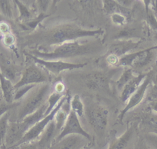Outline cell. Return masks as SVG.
Instances as JSON below:
<instances>
[{"mask_svg":"<svg viewBox=\"0 0 157 149\" xmlns=\"http://www.w3.org/2000/svg\"><path fill=\"white\" fill-rule=\"evenodd\" d=\"M18 104H8L7 102H2L0 104V118L6 113L9 112L14 106L17 105Z\"/></svg>","mask_w":157,"mask_h":149,"instance_id":"cell-27","label":"cell"},{"mask_svg":"<svg viewBox=\"0 0 157 149\" xmlns=\"http://www.w3.org/2000/svg\"><path fill=\"white\" fill-rule=\"evenodd\" d=\"M71 110L74 112L78 117H82L85 113V107L79 95H74L70 101Z\"/></svg>","mask_w":157,"mask_h":149,"instance_id":"cell-19","label":"cell"},{"mask_svg":"<svg viewBox=\"0 0 157 149\" xmlns=\"http://www.w3.org/2000/svg\"><path fill=\"white\" fill-rule=\"evenodd\" d=\"M50 91V85H44L31 94L21 104L18 110L16 121H20L37 110L45 102Z\"/></svg>","mask_w":157,"mask_h":149,"instance_id":"cell-3","label":"cell"},{"mask_svg":"<svg viewBox=\"0 0 157 149\" xmlns=\"http://www.w3.org/2000/svg\"><path fill=\"white\" fill-rule=\"evenodd\" d=\"M134 149H151V148L147 145L145 141L144 142L141 141L139 142V143L137 145L136 147H134Z\"/></svg>","mask_w":157,"mask_h":149,"instance_id":"cell-30","label":"cell"},{"mask_svg":"<svg viewBox=\"0 0 157 149\" xmlns=\"http://www.w3.org/2000/svg\"><path fill=\"white\" fill-rule=\"evenodd\" d=\"M67 96V94L64 95L63 97L59 101V102L58 103V104L56 105V107L53 109V110L49 114L45 115L43 118H42L40 121H39L35 124H34L27 131L15 147H17L18 145L24 142L37 140L39 137V136L41 135V134L43 132L44 129L46 128L47 125L53 120L56 113L61 107L62 104L66 100Z\"/></svg>","mask_w":157,"mask_h":149,"instance_id":"cell-6","label":"cell"},{"mask_svg":"<svg viewBox=\"0 0 157 149\" xmlns=\"http://www.w3.org/2000/svg\"><path fill=\"white\" fill-rule=\"evenodd\" d=\"M0 9L4 15L10 18L12 15V9L9 2L7 1H0Z\"/></svg>","mask_w":157,"mask_h":149,"instance_id":"cell-25","label":"cell"},{"mask_svg":"<svg viewBox=\"0 0 157 149\" xmlns=\"http://www.w3.org/2000/svg\"><path fill=\"white\" fill-rule=\"evenodd\" d=\"M64 89V86L63 85V83H58L56 85V90L57 93H61Z\"/></svg>","mask_w":157,"mask_h":149,"instance_id":"cell-31","label":"cell"},{"mask_svg":"<svg viewBox=\"0 0 157 149\" xmlns=\"http://www.w3.org/2000/svg\"><path fill=\"white\" fill-rule=\"evenodd\" d=\"M89 141L80 135H69L53 143L48 149H83Z\"/></svg>","mask_w":157,"mask_h":149,"instance_id":"cell-12","label":"cell"},{"mask_svg":"<svg viewBox=\"0 0 157 149\" xmlns=\"http://www.w3.org/2000/svg\"><path fill=\"white\" fill-rule=\"evenodd\" d=\"M0 30L2 31V32H6L9 31V28L6 24L2 23L0 25Z\"/></svg>","mask_w":157,"mask_h":149,"instance_id":"cell-34","label":"cell"},{"mask_svg":"<svg viewBox=\"0 0 157 149\" xmlns=\"http://www.w3.org/2000/svg\"><path fill=\"white\" fill-rule=\"evenodd\" d=\"M83 149H91V147H90V144H88L85 147H84Z\"/></svg>","mask_w":157,"mask_h":149,"instance_id":"cell-35","label":"cell"},{"mask_svg":"<svg viewBox=\"0 0 157 149\" xmlns=\"http://www.w3.org/2000/svg\"><path fill=\"white\" fill-rule=\"evenodd\" d=\"M15 148V149H17V148Z\"/></svg>","mask_w":157,"mask_h":149,"instance_id":"cell-37","label":"cell"},{"mask_svg":"<svg viewBox=\"0 0 157 149\" xmlns=\"http://www.w3.org/2000/svg\"><path fill=\"white\" fill-rule=\"evenodd\" d=\"M156 48L157 46L152 47L125 55L120 58L117 66L131 67L132 69H141L152 61L154 56L153 50Z\"/></svg>","mask_w":157,"mask_h":149,"instance_id":"cell-5","label":"cell"},{"mask_svg":"<svg viewBox=\"0 0 157 149\" xmlns=\"http://www.w3.org/2000/svg\"><path fill=\"white\" fill-rule=\"evenodd\" d=\"M87 120L99 139L105 133L108 123V110L97 104H91L85 107Z\"/></svg>","mask_w":157,"mask_h":149,"instance_id":"cell-4","label":"cell"},{"mask_svg":"<svg viewBox=\"0 0 157 149\" xmlns=\"http://www.w3.org/2000/svg\"><path fill=\"white\" fill-rule=\"evenodd\" d=\"M13 41H14V38L12 35L8 34L4 37V43L6 45H10L13 43Z\"/></svg>","mask_w":157,"mask_h":149,"instance_id":"cell-29","label":"cell"},{"mask_svg":"<svg viewBox=\"0 0 157 149\" xmlns=\"http://www.w3.org/2000/svg\"><path fill=\"white\" fill-rule=\"evenodd\" d=\"M34 61L40 66H44L47 70L53 73L55 75L59 74L61 72L67 70V69H74L83 67L86 65V63H72L68 62H64L61 60H55V61H47L44 60L37 57L31 56Z\"/></svg>","mask_w":157,"mask_h":149,"instance_id":"cell-9","label":"cell"},{"mask_svg":"<svg viewBox=\"0 0 157 149\" xmlns=\"http://www.w3.org/2000/svg\"><path fill=\"white\" fill-rule=\"evenodd\" d=\"M58 135L53 120L47 125L37 140L39 149H48Z\"/></svg>","mask_w":157,"mask_h":149,"instance_id":"cell-15","label":"cell"},{"mask_svg":"<svg viewBox=\"0 0 157 149\" xmlns=\"http://www.w3.org/2000/svg\"><path fill=\"white\" fill-rule=\"evenodd\" d=\"M10 112L6 113L0 118V149L4 145L5 137L9 123Z\"/></svg>","mask_w":157,"mask_h":149,"instance_id":"cell-20","label":"cell"},{"mask_svg":"<svg viewBox=\"0 0 157 149\" xmlns=\"http://www.w3.org/2000/svg\"><path fill=\"white\" fill-rule=\"evenodd\" d=\"M151 75L149 72L147 73V76L144 78V81L139 87V88L129 97L128 100L126 102V105L124 109L121 110L120 113L118 115V120L121 122L125 115V114L132 109L136 107L139 105L141 101L143 100L145 93L147 91V89L151 82Z\"/></svg>","mask_w":157,"mask_h":149,"instance_id":"cell-8","label":"cell"},{"mask_svg":"<svg viewBox=\"0 0 157 149\" xmlns=\"http://www.w3.org/2000/svg\"><path fill=\"white\" fill-rule=\"evenodd\" d=\"M63 94L59 93H53L52 94L48 99V102H47V109L45 112V115L49 114L53 109L56 107V105L58 104V103L59 102L61 99L63 97Z\"/></svg>","mask_w":157,"mask_h":149,"instance_id":"cell-22","label":"cell"},{"mask_svg":"<svg viewBox=\"0 0 157 149\" xmlns=\"http://www.w3.org/2000/svg\"><path fill=\"white\" fill-rule=\"evenodd\" d=\"M47 79V76L39 67L30 66L25 70L21 79L13 86L14 89H18L29 85H32V84L34 83H43Z\"/></svg>","mask_w":157,"mask_h":149,"instance_id":"cell-10","label":"cell"},{"mask_svg":"<svg viewBox=\"0 0 157 149\" xmlns=\"http://www.w3.org/2000/svg\"><path fill=\"white\" fill-rule=\"evenodd\" d=\"M141 42V40L134 41L131 39L120 40L110 46L107 55H113L120 58V57L123 56L128 52L137 48Z\"/></svg>","mask_w":157,"mask_h":149,"instance_id":"cell-14","label":"cell"},{"mask_svg":"<svg viewBox=\"0 0 157 149\" xmlns=\"http://www.w3.org/2000/svg\"><path fill=\"white\" fill-rule=\"evenodd\" d=\"M101 44L99 42H89L80 43L77 40L63 43L57 45L50 52H35L39 58L47 61H55L93 54L101 50Z\"/></svg>","mask_w":157,"mask_h":149,"instance_id":"cell-1","label":"cell"},{"mask_svg":"<svg viewBox=\"0 0 157 149\" xmlns=\"http://www.w3.org/2000/svg\"><path fill=\"white\" fill-rule=\"evenodd\" d=\"M69 135H80L85 137L89 141L91 140V136L81 126L78 117L71 110L67 117L64 125L55 138L53 143Z\"/></svg>","mask_w":157,"mask_h":149,"instance_id":"cell-7","label":"cell"},{"mask_svg":"<svg viewBox=\"0 0 157 149\" xmlns=\"http://www.w3.org/2000/svg\"><path fill=\"white\" fill-rule=\"evenodd\" d=\"M2 149H15V148H7V147H6V146H5V145H4Z\"/></svg>","mask_w":157,"mask_h":149,"instance_id":"cell-36","label":"cell"},{"mask_svg":"<svg viewBox=\"0 0 157 149\" xmlns=\"http://www.w3.org/2000/svg\"><path fill=\"white\" fill-rule=\"evenodd\" d=\"M0 82L5 102L8 104H12L13 100L14 99V86L12 85L10 80L6 78L1 73Z\"/></svg>","mask_w":157,"mask_h":149,"instance_id":"cell-17","label":"cell"},{"mask_svg":"<svg viewBox=\"0 0 157 149\" xmlns=\"http://www.w3.org/2000/svg\"><path fill=\"white\" fill-rule=\"evenodd\" d=\"M147 75V73H145L134 76L124 86L120 95V99L123 102H127L129 97L139 88Z\"/></svg>","mask_w":157,"mask_h":149,"instance_id":"cell-16","label":"cell"},{"mask_svg":"<svg viewBox=\"0 0 157 149\" xmlns=\"http://www.w3.org/2000/svg\"><path fill=\"white\" fill-rule=\"evenodd\" d=\"M134 77V75H133V69L131 68H128L124 70L121 75L115 82L117 89L120 90L123 89L124 86Z\"/></svg>","mask_w":157,"mask_h":149,"instance_id":"cell-21","label":"cell"},{"mask_svg":"<svg viewBox=\"0 0 157 149\" xmlns=\"http://www.w3.org/2000/svg\"><path fill=\"white\" fill-rule=\"evenodd\" d=\"M150 107L152 110L157 112V98L153 100L150 103Z\"/></svg>","mask_w":157,"mask_h":149,"instance_id":"cell-32","label":"cell"},{"mask_svg":"<svg viewBox=\"0 0 157 149\" xmlns=\"http://www.w3.org/2000/svg\"><path fill=\"white\" fill-rule=\"evenodd\" d=\"M101 29L90 30L81 28L75 23H64L45 31L42 36L45 42L48 45H61L63 43L76 40L85 37H94L102 35Z\"/></svg>","mask_w":157,"mask_h":149,"instance_id":"cell-2","label":"cell"},{"mask_svg":"<svg viewBox=\"0 0 157 149\" xmlns=\"http://www.w3.org/2000/svg\"><path fill=\"white\" fill-rule=\"evenodd\" d=\"M85 85L91 90H107L109 88V76L100 71H94L83 77Z\"/></svg>","mask_w":157,"mask_h":149,"instance_id":"cell-11","label":"cell"},{"mask_svg":"<svg viewBox=\"0 0 157 149\" xmlns=\"http://www.w3.org/2000/svg\"><path fill=\"white\" fill-rule=\"evenodd\" d=\"M120 58L113 55H107L106 60L110 65H118Z\"/></svg>","mask_w":157,"mask_h":149,"instance_id":"cell-28","label":"cell"},{"mask_svg":"<svg viewBox=\"0 0 157 149\" xmlns=\"http://www.w3.org/2000/svg\"><path fill=\"white\" fill-rule=\"evenodd\" d=\"M15 148L17 149H39L37 140L22 143Z\"/></svg>","mask_w":157,"mask_h":149,"instance_id":"cell-26","label":"cell"},{"mask_svg":"<svg viewBox=\"0 0 157 149\" xmlns=\"http://www.w3.org/2000/svg\"><path fill=\"white\" fill-rule=\"evenodd\" d=\"M104 9L107 13L112 14L115 13H121L124 15L129 14L130 10H128V7H123L120 3L114 1H103Z\"/></svg>","mask_w":157,"mask_h":149,"instance_id":"cell-18","label":"cell"},{"mask_svg":"<svg viewBox=\"0 0 157 149\" xmlns=\"http://www.w3.org/2000/svg\"><path fill=\"white\" fill-rule=\"evenodd\" d=\"M150 75H151V80H152L153 81L154 83L157 86V69L156 70L155 72H154L153 75H152L151 72H150Z\"/></svg>","mask_w":157,"mask_h":149,"instance_id":"cell-33","label":"cell"},{"mask_svg":"<svg viewBox=\"0 0 157 149\" xmlns=\"http://www.w3.org/2000/svg\"><path fill=\"white\" fill-rule=\"evenodd\" d=\"M111 20L115 24L118 25H123L126 22L125 15L118 13L111 14Z\"/></svg>","mask_w":157,"mask_h":149,"instance_id":"cell-24","label":"cell"},{"mask_svg":"<svg viewBox=\"0 0 157 149\" xmlns=\"http://www.w3.org/2000/svg\"><path fill=\"white\" fill-rule=\"evenodd\" d=\"M144 141L151 149H157V134L151 132L145 134Z\"/></svg>","mask_w":157,"mask_h":149,"instance_id":"cell-23","label":"cell"},{"mask_svg":"<svg viewBox=\"0 0 157 149\" xmlns=\"http://www.w3.org/2000/svg\"><path fill=\"white\" fill-rule=\"evenodd\" d=\"M136 126L131 124L120 136L113 138L109 142L107 149H129L136 132Z\"/></svg>","mask_w":157,"mask_h":149,"instance_id":"cell-13","label":"cell"}]
</instances>
